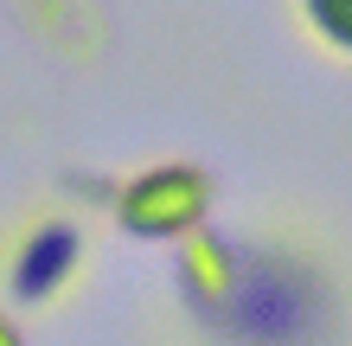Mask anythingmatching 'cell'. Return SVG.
I'll use <instances>...</instances> for the list:
<instances>
[{
  "label": "cell",
  "instance_id": "obj_1",
  "mask_svg": "<svg viewBox=\"0 0 352 346\" xmlns=\"http://www.w3.org/2000/svg\"><path fill=\"white\" fill-rule=\"evenodd\" d=\"M90 270V225L84 212H65V206H45V212H26L19 231L0 257V282H7V301L13 314H45L71 295V282Z\"/></svg>",
  "mask_w": 352,
  "mask_h": 346
},
{
  "label": "cell",
  "instance_id": "obj_2",
  "mask_svg": "<svg viewBox=\"0 0 352 346\" xmlns=\"http://www.w3.org/2000/svg\"><path fill=\"white\" fill-rule=\"evenodd\" d=\"M116 225L141 244H179L212 225L218 212V180L199 160H154L116 186Z\"/></svg>",
  "mask_w": 352,
  "mask_h": 346
},
{
  "label": "cell",
  "instance_id": "obj_3",
  "mask_svg": "<svg viewBox=\"0 0 352 346\" xmlns=\"http://www.w3.org/2000/svg\"><path fill=\"white\" fill-rule=\"evenodd\" d=\"M237 276H243V244H231L218 225L179 237V295L199 321H212L237 295Z\"/></svg>",
  "mask_w": 352,
  "mask_h": 346
},
{
  "label": "cell",
  "instance_id": "obj_4",
  "mask_svg": "<svg viewBox=\"0 0 352 346\" xmlns=\"http://www.w3.org/2000/svg\"><path fill=\"white\" fill-rule=\"evenodd\" d=\"M295 13H301V26L320 52L352 65V0H295Z\"/></svg>",
  "mask_w": 352,
  "mask_h": 346
},
{
  "label": "cell",
  "instance_id": "obj_5",
  "mask_svg": "<svg viewBox=\"0 0 352 346\" xmlns=\"http://www.w3.org/2000/svg\"><path fill=\"white\" fill-rule=\"evenodd\" d=\"M0 346H26V327H19L13 308H0Z\"/></svg>",
  "mask_w": 352,
  "mask_h": 346
}]
</instances>
